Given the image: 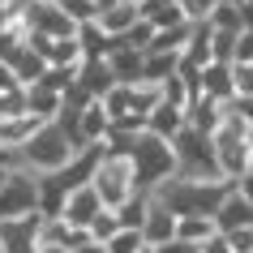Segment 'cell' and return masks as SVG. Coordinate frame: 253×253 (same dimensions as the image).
<instances>
[{
	"label": "cell",
	"mask_w": 253,
	"mask_h": 253,
	"mask_svg": "<svg viewBox=\"0 0 253 253\" xmlns=\"http://www.w3.org/2000/svg\"><path fill=\"white\" fill-rule=\"evenodd\" d=\"M232 189L236 185H227V180H180V176H172V180H163L150 198H159L176 219H185V214H214L219 202H223Z\"/></svg>",
	"instance_id": "obj_1"
},
{
	"label": "cell",
	"mask_w": 253,
	"mask_h": 253,
	"mask_svg": "<svg viewBox=\"0 0 253 253\" xmlns=\"http://www.w3.org/2000/svg\"><path fill=\"white\" fill-rule=\"evenodd\" d=\"M73 155H82V150L69 142V133L52 120V125H39V133L22 146V172L56 176V172H65L69 163H73Z\"/></svg>",
	"instance_id": "obj_2"
},
{
	"label": "cell",
	"mask_w": 253,
	"mask_h": 253,
	"mask_svg": "<svg viewBox=\"0 0 253 253\" xmlns=\"http://www.w3.org/2000/svg\"><path fill=\"white\" fill-rule=\"evenodd\" d=\"M90 185H94V193L103 198L107 211H120L133 193H142V189H137V168H133V159H129L125 150H103V155H99V168H94Z\"/></svg>",
	"instance_id": "obj_3"
},
{
	"label": "cell",
	"mask_w": 253,
	"mask_h": 253,
	"mask_svg": "<svg viewBox=\"0 0 253 253\" xmlns=\"http://www.w3.org/2000/svg\"><path fill=\"white\" fill-rule=\"evenodd\" d=\"M168 146H172L176 176H180V180H223L219 168H214V150H211V137L206 133H198V129L185 125Z\"/></svg>",
	"instance_id": "obj_4"
},
{
	"label": "cell",
	"mask_w": 253,
	"mask_h": 253,
	"mask_svg": "<svg viewBox=\"0 0 253 253\" xmlns=\"http://www.w3.org/2000/svg\"><path fill=\"white\" fill-rule=\"evenodd\" d=\"M129 159L137 168V189L142 193H155L163 180L176 176V159H172V146L159 142L155 133H137L133 146H129Z\"/></svg>",
	"instance_id": "obj_5"
},
{
	"label": "cell",
	"mask_w": 253,
	"mask_h": 253,
	"mask_svg": "<svg viewBox=\"0 0 253 253\" xmlns=\"http://www.w3.org/2000/svg\"><path fill=\"white\" fill-rule=\"evenodd\" d=\"M39 214V176L30 172H13V180L0 193V223H13V219H30Z\"/></svg>",
	"instance_id": "obj_6"
},
{
	"label": "cell",
	"mask_w": 253,
	"mask_h": 253,
	"mask_svg": "<svg viewBox=\"0 0 253 253\" xmlns=\"http://www.w3.org/2000/svg\"><path fill=\"white\" fill-rule=\"evenodd\" d=\"M99 211H107L103 198L94 193V185H82V189H73V193L65 198V206H60V214H56V219H60V223H69V227H82V232H86V227L99 219Z\"/></svg>",
	"instance_id": "obj_7"
},
{
	"label": "cell",
	"mask_w": 253,
	"mask_h": 253,
	"mask_svg": "<svg viewBox=\"0 0 253 253\" xmlns=\"http://www.w3.org/2000/svg\"><path fill=\"white\" fill-rule=\"evenodd\" d=\"M211 219H214V232H219V236H236V232H249L253 227V206L232 189V193L219 202V211H214Z\"/></svg>",
	"instance_id": "obj_8"
},
{
	"label": "cell",
	"mask_w": 253,
	"mask_h": 253,
	"mask_svg": "<svg viewBox=\"0 0 253 253\" xmlns=\"http://www.w3.org/2000/svg\"><path fill=\"white\" fill-rule=\"evenodd\" d=\"M176 219L159 198H150V211H146V223H142V240H146V249H163V245H172L176 240Z\"/></svg>",
	"instance_id": "obj_9"
},
{
	"label": "cell",
	"mask_w": 253,
	"mask_h": 253,
	"mask_svg": "<svg viewBox=\"0 0 253 253\" xmlns=\"http://www.w3.org/2000/svg\"><path fill=\"white\" fill-rule=\"evenodd\" d=\"M39 227H43V214L0 223V245H4V253H35L39 249Z\"/></svg>",
	"instance_id": "obj_10"
},
{
	"label": "cell",
	"mask_w": 253,
	"mask_h": 253,
	"mask_svg": "<svg viewBox=\"0 0 253 253\" xmlns=\"http://www.w3.org/2000/svg\"><path fill=\"white\" fill-rule=\"evenodd\" d=\"M198 86H202V99L211 103H232L236 90H232V65H206L198 73Z\"/></svg>",
	"instance_id": "obj_11"
},
{
	"label": "cell",
	"mask_w": 253,
	"mask_h": 253,
	"mask_svg": "<svg viewBox=\"0 0 253 253\" xmlns=\"http://www.w3.org/2000/svg\"><path fill=\"white\" fill-rule=\"evenodd\" d=\"M39 116H30V112H17V116H0V146L9 150H22L30 137L39 133Z\"/></svg>",
	"instance_id": "obj_12"
},
{
	"label": "cell",
	"mask_w": 253,
	"mask_h": 253,
	"mask_svg": "<svg viewBox=\"0 0 253 253\" xmlns=\"http://www.w3.org/2000/svg\"><path fill=\"white\" fill-rule=\"evenodd\" d=\"M94 22H99V30H103L107 39H120V35H129V30L137 26V4L133 0H116V4H107Z\"/></svg>",
	"instance_id": "obj_13"
},
{
	"label": "cell",
	"mask_w": 253,
	"mask_h": 253,
	"mask_svg": "<svg viewBox=\"0 0 253 253\" xmlns=\"http://www.w3.org/2000/svg\"><path fill=\"white\" fill-rule=\"evenodd\" d=\"M107 69H112V78H116V86H137L142 82V52H133V47H112V56H107Z\"/></svg>",
	"instance_id": "obj_14"
},
{
	"label": "cell",
	"mask_w": 253,
	"mask_h": 253,
	"mask_svg": "<svg viewBox=\"0 0 253 253\" xmlns=\"http://www.w3.org/2000/svg\"><path fill=\"white\" fill-rule=\"evenodd\" d=\"M185 125H189V120H185V112H180V107H172V103H159V107H155V112L146 116V133H155L159 142H172V137L180 133Z\"/></svg>",
	"instance_id": "obj_15"
},
{
	"label": "cell",
	"mask_w": 253,
	"mask_h": 253,
	"mask_svg": "<svg viewBox=\"0 0 253 253\" xmlns=\"http://www.w3.org/2000/svg\"><path fill=\"white\" fill-rule=\"evenodd\" d=\"M78 86L90 94V99H103V94L116 86V78H112L107 60H82V69H78Z\"/></svg>",
	"instance_id": "obj_16"
},
{
	"label": "cell",
	"mask_w": 253,
	"mask_h": 253,
	"mask_svg": "<svg viewBox=\"0 0 253 253\" xmlns=\"http://www.w3.org/2000/svg\"><path fill=\"white\" fill-rule=\"evenodd\" d=\"M9 69H13V78H17V86H22V90H30V86H39V82L47 78V60H43V56L35 52L30 43L22 47V56H17V60H13Z\"/></svg>",
	"instance_id": "obj_17"
},
{
	"label": "cell",
	"mask_w": 253,
	"mask_h": 253,
	"mask_svg": "<svg viewBox=\"0 0 253 253\" xmlns=\"http://www.w3.org/2000/svg\"><path fill=\"white\" fill-rule=\"evenodd\" d=\"M60 103H65V94L47 90V86H30V90H26V112H30V116H39L43 125H52V120L60 116Z\"/></svg>",
	"instance_id": "obj_18"
},
{
	"label": "cell",
	"mask_w": 253,
	"mask_h": 253,
	"mask_svg": "<svg viewBox=\"0 0 253 253\" xmlns=\"http://www.w3.org/2000/svg\"><path fill=\"white\" fill-rule=\"evenodd\" d=\"M176 69H180V56H172V52H142V82H150V86H163Z\"/></svg>",
	"instance_id": "obj_19"
},
{
	"label": "cell",
	"mask_w": 253,
	"mask_h": 253,
	"mask_svg": "<svg viewBox=\"0 0 253 253\" xmlns=\"http://www.w3.org/2000/svg\"><path fill=\"white\" fill-rule=\"evenodd\" d=\"M214 236V219L211 214H185L180 223H176V240H185V245H206Z\"/></svg>",
	"instance_id": "obj_20"
},
{
	"label": "cell",
	"mask_w": 253,
	"mask_h": 253,
	"mask_svg": "<svg viewBox=\"0 0 253 253\" xmlns=\"http://www.w3.org/2000/svg\"><path fill=\"white\" fill-rule=\"evenodd\" d=\"M146 211H150V193H133V198H129V202L116 211V219H120V227L142 232V223H146Z\"/></svg>",
	"instance_id": "obj_21"
},
{
	"label": "cell",
	"mask_w": 253,
	"mask_h": 253,
	"mask_svg": "<svg viewBox=\"0 0 253 253\" xmlns=\"http://www.w3.org/2000/svg\"><path fill=\"white\" fill-rule=\"evenodd\" d=\"M107 253H146V240H142V232H129V227H120L116 236L103 245Z\"/></svg>",
	"instance_id": "obj_22"
},
{
	"label": "cell",
	"mask_w": 253,
	"mask_h": 253,
	"mask_svg": "<svg viewBox=\"0 0 253 253\" xmlns=\"http://www.w3.org/2000/svg\"><path fill=\"white\" fill-rule=\"evenodd\" d=\"M86 232H90V240H94V245H107V240H112V236L120 232L116 211H99V219H94V223L86 227Z\"/></svg>",
	"instance_id": "obj_23"
},
{
	"label": "cell",
	"mask_w": 253,
	"mask_h": 253,
	"mask_svg": "<svg viewBox=\"0 0 253 253\" xmlns=\"http://www.w3.org/2000/svg\"><path fill=\"white\" fill-rule=\"evenodd\" d=\"M232 90L236 99H253V65H232Z\"/></svg>",
	"instance_id": "obj_24"
},
{
	"label": "cell",
	"mask_w": 253,
	"mask_h": 253,
	"mask_svg": "<svg viewBox=\"0 0 253 253\" xmlns=\"http://www.w3.org/2000/svg\"><path fill=\"white\" fill-rule=\"evenodd\" d=\"M232 65H253V30H240L236 35V60Z\"/></svg>",
	"instance_id": "obj_25"
},
{
	"label": "cell",
	"mask_w": 253,
	"mask_h": 253,
	"mask_svg": "<svg viewBox=\"0 0 253 253\" xmlns=\"http://www.w3.org/2000/svg\"><path fill=\"white\" fill-rule=\"evenodd\" d=\"M202 253H232V245H227V236H219V232H214V236L202 245Z\"/></svg>",
	"instance_id": "obj_26"
},
{
	"label": "cell",
	"mask_w": 253,
	"mask_h": 253,
	"mask_svg": "<svg viewBox=\"0 0 253 253\" xmlns=\"http://www.w3.org/2000/svg\"><path fill=\"white\" fill-rule=\"evenodd\" d=\"M9 90H22V86H17L13 69H9V65H0V94H9Z\"/></svg>",
	"instance_id": "obj_27"
},
{
	"label": "cell",
	"mask_w": 253,
	"mask_h": 253,
	"mask_svg": "<svg viewBox=\"0 0 253 253\" xmlns=\"http://www.w3.org/2000/svg\"><path fill=\"white\" fill-rule=\"evenodd\" d=\"M236 193H240V198H245V202L253 206V172H245V176L236 180Z\"/></svg>",
	"instance_id": "obj_28"
},
{
	"label": "cell",
	"mask_w": 253,
	"mask_h": 253,
	"mask_svg": "<svg viewBox=\"0 0 253 253\" xmlns=\"http://www.w3.org/2000/svg\"><path fill=\"white\" fill-rule=\"evenodd\" d=\"M78 253H107V249H103V245H94V240H90V245H82Z\"/></svg>",
	"instance_id": "obj_29"
},
{
	"label": "cell",
	"mask_w": 253,
	"mask_h": 253,
	"mask_svg": "<svg viewBox=\"0 0 253 253\" xmlns=\"http://www.w3.org/2000/svg\"><path fill=\"white\" fill-rule=\"evenodd\" d=\"M35 253H65V249H60V245H39Z\"/></svg>",
	"instance_id": "obj_30"
},
{
	"label": "cell",
	"mask_w": 253,
	"mask_h": 253,
	"mask_svg": "<svg viewBox=\"0 0 253 253\" xmlns=\"http://www.w3.org/2000/svg\"><path fill=\"white\" fill-rule=\"evenodd\" d=\"M9 180H13V172H4V168H0V193H4V185H9Z\"/></svg>",
	"instance_id": "obj_31"
},
{
	"label": "cell",
	"mask_w": 253,
	"mask_h": 253,
	"mask_svg": "<svg viewBox=\"0 0 253 253\" xmlns=\"http://www.w3.org/2000/svg\"><path fill=\"white\" fill-rule=\"evenodd\" d=\"M249 172H253V133H249Z\"/></svg>",
	"instance_id": "obj_32"
},
{
	"label": "cell",
	"mask_w": 253,
	"mask_h": 253,
	"mask_svg": "<svg viewBox=\"0 0 253 253\" xmlns=\"http://www.w3.org/2000/svg\"><path fill=\"white\" fill-rule=\"evenodd\" d=\"M214 4H245V0H214Z\"/></svg>",
	"instance_id": "obj_33"
},
{
	"label": "cell",
	"mask_w": 253,
	"mask_h": 253,
	"mask_svg": "<svg viewBox=\"0 0 253 253\" xmlns=\"http://www.w3.org/2000/svg\"><path fill=\"white\" fill-rule=\"evenodd\" d=\"M133 4H142V0H133Z\"/></svg>",
	"instance_id": "obj_34"
},
{
	"label": "cell",
	"mask_w": 253,
	"mask_h": 253,
	"mask_svg": "<svg viewBox=\"0 0 253 253\" xmlns=\"http://www.w3.org/2000/svg\"><path fill=\"white\" fill-rule=\"evenodd\" d=\"M0 253H4V245H0Z\"/></svg>",
	"instance_id": "obj_35"
}]
</instances>
